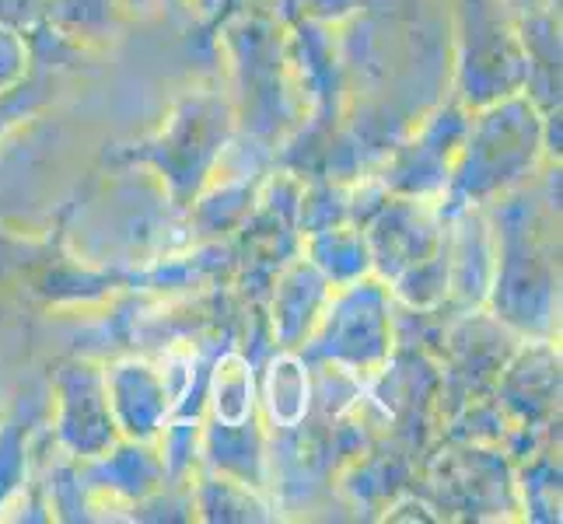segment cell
<instances>
[{
	"mask_svg": "<svg viewBox=\"0 0 563 524\" xmlns=\"http://www.w3.org/2000/svg\"><path fill=\"white\" fill-rule=\"evenodd\" d=\"M213 402H218V416L228 420L231 426H239L245 420L252 405V381L239 357H228L218 367V399Z\"/></svg>",
	"mask_w": 563,
	"mask_h": 524,
	"instance_id": "6da1fadb",
	"label": "cell"
}]
</instances>
